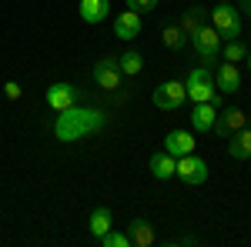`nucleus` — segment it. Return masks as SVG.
Wrapping results in <instances>:
<instances>
[{
  "mask_svg": "<svg viewBox=\"0 0 251 247\" xmlns=\"http://www.w3.org/2000/svg\"><path fill=\"white\" fill-rule=\"evenodd\" d=\"M221 57L228 60V64H241V60L248 57V47H245V40H241V37L225 40V44H221Z\"/></svg>",
  "mask_w": 251,
  "mask_h": 247,
  "instance_id": "18",
  "label": "nucleus"
},
{
  "mask_svg": "<svg viewBox=\"0 0 251 247\" xmlns=\"http://www.w3.org/2000/svg\"><path fill=\"white\" fill-rule=\"evenodd\" d=\"M111 10V0H80V20L84 23H100Z\"/></svg>",
  "mask_w": 251,
  "mask_h": 247,
  "instance_id": "16",
  "label": "nucleus"
},
{
  "mask_svg": "<svg viewBox=\"0 0 251 247\" xmlns=\"http://www.w3.org/2000/svg\"><path fill=\"white\" fill-rule=\"evenodd\" d=\"M91 77H94V84L100 87V90H117L121 87V67H117V57H104L94 64V70H91Z\"/></svg>",
  "mask_w": 251,
  "mask_h": 247,
  "instance_id": "6",
  "label": "nucleus"
},
{
  "mask_svg": "<svg viewBox=\"0 0 251 247\" xmlns=\"http://www.w3.org/2000/svg\"><path fill=\"white\" fill-rule=\"evenodd\" d=\"M151 100H154V107H161V111H177L188 100V87H184V80H164L154 94H151Z\"/></svg>",
  "mask_w": 251,
  "mask_h": 247,
  "instance_id": "3",
  "label": "nucleus"
},
{
  "mask_svg": "<svg viewBox=\"0 0 251 247\" xmlns=\"http://www.w3.org/2000/svg\"><path fill=\"white\" fill-rule=\"evenodd\" d=\"M117 67H121V74L137 77V74H141V67H144V57H141L137 50H127V54H121V57H117Z\"/></svg>",
  "mask_w": 251,
  "mask_h": 247,
  "instance_id": "20",
  "label": "nucleus"
},
{
  "mask_svg": "<svg viewBox=\"0 0 251 247\" xmlns=\"http://www.w3.org/2000/svg\"><path fill=\"white\" fill-rule=\"evenodd\" d=\"M77 97L80 94H77L74 84H50V87H47V104H50L54 111H60V114L71 111V107L77 104Z\"/></svg>",
  "mask_w": 251,
  "mask_h": 247,
  "instance_id": "7",
  "label": "nucleus"
},
{
  "mask_svg": "<svg viewBox=\"0 0 251 247\" xmlns=\"http://www.w3.org/2000/svg\"><path fill=\"white\" fill-rule=\"evenodd\" d=\"M204 17H208V10H204V7H191V10H188V14L181 17V23H177V27H181V34L191 40L194 34H198V30L204 27Z\"/></svg>",
  "mask_w": 251,
  "mask_h": 247,
  "instance_id": "17",
  "label": "nucleus"
},
{
  "mask_svg": "<svg viewBox=\"0 0 251 247\" xmlns=\"http://www.w3.org/2000/svg\"><path fill=\"white\" fill-rule=\"evenodd\" d=\"M245 60H248V70H251V50H248V57H245Z\"/></svg>",
  "mask_w": 251,
  "mask_h": 247,
  "instance_id": "26",
  "label": "nucleus"
},
{
  "mask_svg": "<svg viewBox=\"0 0 251 247\" xmlns=\"http://www.w3.org/2000/svg\"><path fill=\"white\" fill-rule=\"evenodd\" d=\"M107 230H111V210H107V207H94V210H91V234L100 241Z\"/></svg>",
  "mask_w": 251,
  "mask_h": 247,
  "instance_id": "19",
  "label": "nucleus"
},
{
  "mask_svg": "<svg viewBox=\"0 0 251 247\" xmlns=\"http://www.w3.org/2000/svg\"><path fill=\"white\" fill-rule=\"evenodd\" d=\"M137 34H141V14L137 10H121L114 17V37L117 40H134Z\"/></svg>",
  "mask_w": 251,
  "mask_h": 247,
  "instance_id": "9",
  "label": "nucleus"
},
{
  "mask_svg": "<svg viewBox=\"0 0 251 247\" xmlns=\"http://www.w3.org/2000/svg\"><path fill=\"white\" fill-rule=\"evenodd\" d=\"M191 44H194V54H198L201 60H214L218 54H221V44H225V37H221L214 27H208V23H204V27H201V30L191 37Z\"/></svg>",
  "mask_w": 251,
  "mask_h": 247,
  "instance_id": "5",
  "label": "nucleus"
},
{
  "mask_svg": "<svg viewBox=\"0 0 251 247\" xmlns=\"http://www.w3.org/2000/svg\"><path fill=\"white\" fill-rule=\"evenodd\" d=\"M3 94H7V100H17V97H20V84H17V80H10V84L3 87Z\"/></svg>",
  "mask_w": 251,
  "mask_h": 247,
  "instance_id": "24",
  "label": "nucleus"
},
{
  "mask_svg": "<svg viewBox=\"0 0 251 247\" xmlns=\"http://www.w3.org/2000/svg\"><path fill=\"white\" fill-rule=\"evenodd\" d=\"M241 127H248V114H241V111H225L214 120V134H221V137H231Z\"/></svg>",
  "mask_w": 251,
  "mask_h": 247,
  "instance_id": "11",
  "label": "nucleus"
},
{
  "mask_svg": "<svg viewBox=\"0 0 251 247\" xmlns=\"http://www.w3.org/2000/svg\"><path fill=\"white\" fill-rule=\"evenodd\" d=\"M174 167H177V157L168 154V151H157L154 157H151V174H154L157 180H171Z\"/></svg>",
  "mask_w": 251,
  "mask_h": 247,
  "instance_id": "15",
  "label": "nucleus"
},
{
  "mask_svg": "<svg viewBox=\"0 0 251 247\" xmlns=\"http://www.w3.org/2000/svg\"><path fill=\"white\" fill-rule=\"evenodd\" d=\"M161 40H164V47H168V50H181V47L188 44V37L181 34V27H177V23L164 27V30H161Z\"/></svg>",
  "mask_w": 251,
  "mask_h": 247,
  "instance_id": "21",
  "label": "nucleus"
},
{
  "mask_svg": "<svg viewBox=\"0 0 251 247\" xmlns=\"http://www.w3.org/2000/svg\"><path fill=\"white\" fill-rule=\"evenodd\" d=\"M248 127H251V114H248Z\"/></svg>",
  "mask_w": 251,
  "mask_h": 247,
  "instance_id": "27",
  "label": "nucleus"
},
{
  "mask_svg": "<svg viewBox=\"0 0 251 247\" xmlns=\"http://www.w3.org/2000/svg\"><path fill=\"white\" fill-rule=\"evenodd\" d=\"M211 27L221 34L225 40H234L241 37V14L234 10L231 3H218L211 10Z\"/></svg>",
  "mask_w": 251,
  "mask_h": 247,
  "instance_id": "2",
  "label": "nucleus"
},
{
  "mask_svg": "<svg viewBox=\"0 0 251 247\" xmlns=\"http://www.w3.org/2000/svg\"><path fill=\"white\" fill-rule=\"evenodd\" d=\"M194 137L188 131H171L168 137H164V151L174 154V157H184V154H194Z\"/></svg>",
  "mask_w": 251,
  "mask_h": 247,
  "instance_id": "13",
  "label": "nucleus"
},
{
  "mask_svg": "<svg viewBox=\"0 0 251 247\" xmlns=\"http://www.w3.org/2000/svg\"><path fill=\"white\" fill-rule=\"evenodd\" d=\"M245 10H248V20H251V0H245Z\"/></svg>",
  "mask_w": 251,
  "mask_h": 247,
  "instance_id": "25",
  "label": "nucleus"
},
{
  "mask_svg": "<svg viewBox=\"0 0 251 247\" xmlns=\"http://www.w3.org/2000/svg\"><path fill=\"white\" fill-rule=\"evenodd\" d=\"M174 177H181L184 184H204L208 180V164L201 160V157H194V154H184V157H177V167H174Z\"/></svg>",
  "mask_w": 251,
  "mask_h": 247,
  "instance_id": "4",
  "label": "nucleus"
},
{
  "mask_svg": "<svg viewBox=\"0 0 251 247\" xmlns=\"http://www.w3.org/2000/svg\"><path fill=\"white\" fill-rule=\"evenodd\" d=\"M127 237H131V244H134V247H151V244L157 241L154 224H151V221H144V217L131 221V227H127Z\"/></svg>",
  "mask_w": 251,
  "mask_h": 247,
  "instance_id": "12",
  "label": "nucleus"
},
{
  "mask_svg": "<svg viewBox=\"0 0 251 247\" xmlns=\"http://www.w3.org/2000/svg\"><path fill=\"white\" fill-rule=\"evenodd\" d=\"M100 247H131V237L121 234V230H107V234L100 237Z\"/></svg>",
  "mask_w": 251,
  "mask_h": 247,
  "instance_id": "22",
  "label": "nucleus"
},
{
  "mask_svg": "<svg viewBox=\"0 0 251 247\" xmlns=\"http://www.w3.org/2000/svg\"><path fill=\"white\" fill-rule=\"evenodd\" d=\"M221 3H231V0H221Z\"/></svg>",
  "mask_w": 251,
  "mask_h": 247,
  "instance_id": "28",
  "label": "nucleus"
},
{
  "mask_svg": "<svg viewBox=\"0 0 251 247\" xmlns=\"http://www.w3.org/2000/svg\"><path fill=\"white\" fill-rule=\"evenodd\" d=\"M214 87L221 90V94H238L241 90V70H238V64H218V70H214Z\"/></svg>",
  "mask_w": 251,
  "mask_h": 247,
  "instance_id": "8",
  "label": "nucleus"
},
{
  "mask_svg": "<svg viewBox=\"0 0 251 247\" xmlns=\"http://www.w3.org/2000/svg\"><path fill=\"white\" fill-rule=\"evenodd\" d=\"M127 7L137 10V14H148V10H154V7H157V0H127Z\"/></svg>",
  "mask_w": 251,
  "mask_h": 247,
  "instance_id": "23",
  "label": "nucleus"
},
{
  "mask_svg": "<svg viewBox=\"0 0 251 247\" xmlns=\"http://www.w3.org/2000/svg\"><path fill=\"white\" fill-rule=\"evenodd\" d=\"M184 87H188V100H194V104H218L214 77L208 67H194L188 74V80H184Z\"/></svg>",
  "mask_w": 251,
  "mask_h": 247,
  "instance_id": "1",
  "label": "nucleus"
},
{
  "mask_svg": "<svg viewBox=\"0 0 251 247\" xmlns=\"http://www.w3.org/2000/svg\"><path fill=\"white\" fill-rule=\"evenodd\" d=\"M231 144H228V154H231L234 160H251V127H241L238 134L228 137Z\"/></svg>",
  "mask_w": 251,
  "mask_h": 247,
  "instance_id": "14",
  "label": "nucleus"
},
{
  "mask_svg": "<svg viewBox=\"0 0 251 247\" xmlns=\"http://www.w3.org/2000/svg\"><path fill=\"white\" fill-rule=\"evenodd\" d=\"M214 120H218V104H194L191 111V127L198 134L214 131Z\"/></svg>",
  "mask_w": 251,
  "mask_h": 247,
  "instance_id": "10",
  "label": "nucleus"
}]
</instances>
